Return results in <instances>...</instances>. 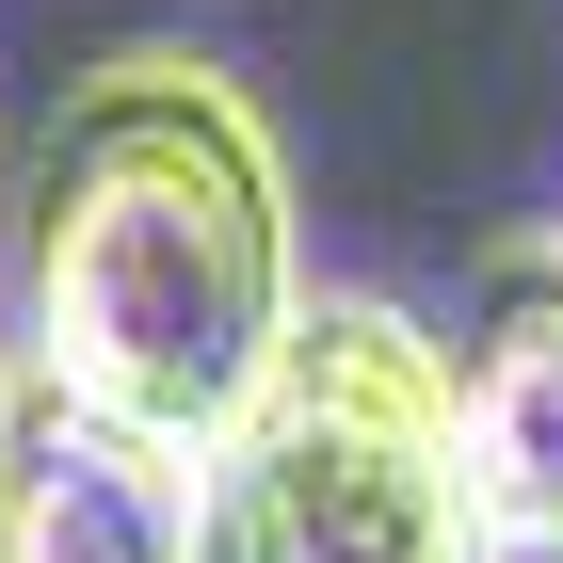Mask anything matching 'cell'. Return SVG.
<instances>
[{
    "instance_id": "1",
    "label": "cell",
    "mask_w": 563,
    "mask_h": 563,
    "mask_svg": "<svg viewBox=\"0 0 563 563\" xmlns=\"http://www.w3.org/2000/svg\"><path fill=\"white\" fill-rule=\"evenodd\" d=\"M0 225H16V371L162 451H194L258 387V354L306 306L290 162L258 97L194 48H113L97 81H65Z\"/></svg>"
},
{
    "instance_id": "2",
    "label": "cell",
    "mask_w": 563,
    "mask_h": 563,
    "mask_svg": "<svg viewBox=\"0 0 563 563\" xmlns=\"http://www.w3.org/2000/svg\"><path fill=\"white\" fill-rule=\"evenodd\" d=\"M177 563H499L451 451V354L387 290L290 306L258 387L194 434Z\"/></svg>"
},
{
    "instance_id": "3",
    "label": "cell",
    "mask_w": 563,
    "mask_h": 563,
    "mask_svg": "<svg viewBox=\"0 0 563 563\" xmlns=\"http://www.w3.org/2000/svg\"><path fill=\"white\" fill-rule=\"evenodd\" d=\"M434 354H451V451L499 563L563 548V242H499Z\"/></svg>"
},
{
    "instance_id": "4",
    "label": "cell",
    "mask_w": 563,
    "mask_h": 563,
    "mask_svg": "<svg viewBox=\"0 0 563 563\" xmlns=\"http://www.w3.org/2000/svg\"><path fill=\"white\" fill-rule=\"evenodd\" d=\"M194 531V451L97 419L65 387H16L0 434V563H177Z\"/></svg>"
},
{
    "instance_id": "5",
    "label": "cell",
    "mask_w": 563,
    "mask_h": 563,
    "mask_svg": "<svg viewBox=\"0 0 563 563\" xmlns=\"http://www.w3.org/2000/svg\"><path fill=\"white\" fill-rule=\"evenodd\" d=\"M16 387H33V371H16V354H0V434H16Z\"/></svg>"
},
{
    "instance_id": "6",
    "label": "cell",
    "mask_w": 563,
    "mask_h": 563,
    "mask_svg": "<svg viewBox=\"0 0 563 563\" xmlns=\"http://www.w3.org/2000/svg\"><path fill=\"white\" fill-rule=\"evenodd\" d=\"M531 563H563V548H531Z\"/></svg>"
}]
</instances>
